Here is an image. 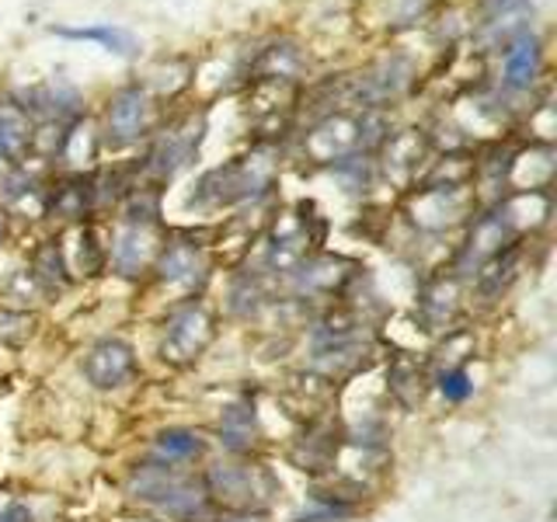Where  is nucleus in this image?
Wrapping results in <instances>:
<instances>
[{
	"mask_svg": "<svg viewBox=\"0 0 557 522\" xmlns=\"http://www.w3.org/2000/svg\"><path fill=\"white\" fill-rule=\"evenodd\" d=\"M133 498L168 519H202L209 509V492L168 463H147L133 474Z\"/></svg>",
	"mask_w": 557,
	"mask_h": 522,
	"instance_id": "nucleus-1",
	"label": "nucleus"
},
{
	"mask_svg": "<svg viewBox=\"0 0 557 522\" xmlns=\"http://www.w3.org/2000/svg\"><path fill=\"white\" fill-rule=\"evenodd\" d=\"M209 495H220L237 509H251V505H261L272 492H275V481L265 467L258 463H220L213 467L209 474Z\"/></svg>",
	"mask_w": 557,
	"mask_h": 522,
	"instance_id": "nucleus-2",
	"label": "nucleus"
},
{
	"mask_svg": "<svg viewBox=\"0 0 557 522\" xmlns=\"http://www.w3.org/2000/svg\"><path fill=\"white\" fill-rule=\"evenodd\" d=\"M209 341H213V318H209L206 307L191 303V307H182V310L171 313L161 352L168 362L185 365L191 359H199Z\"/></svg>",
	"mask_w": 557,
	"mask_h": 522,
	"instance_id": "nucleus-3",
	"label": "nucleus"
},
{
	"mask_svg": "<svg viewBox=\"0 0 557 522\" xmlns=\"http://www.w3.org/2000/svg\"><path fill=\"white\" fill-rule=\"evenodd\" d=\"M136 373V352L129 341L104 338L98 341L84 359V376L95 383L98 390H115Z\"/></svg>",
	"mask_w": 557,
	"mask_h": 522,
	"instance_id": "nucleus-4",
	"label": "nucleus"
},
{
	"mask_svg": "<svg viewBox=\"0 0 557 522\" xmlns=\"http://www.w3.org/2000/svg\"><path fill=\"white\" fill-rule=\"evenodd\" d=\"M109 144L112 147H129L136 144L147 129V98L139 87H126L119 91L109 104Z\"/></svg>",
	"mask_w": 557,
	"mask_h": 522,
	"instance_id": "nucleus-5",
	"label": "nucleus"
},
{
	"mask_svg": "<svg viewBox=\"0 0 557 522\" xmlns=\"http://www.w3.org/2000/svg\"><path fill=\"white\" fill-rule=\"evenodd\" d=\"M52 35H60V39H77V42H98L115 57H136L139 52V42L136 35L119 28V25H87V28H66V25H52L49 28Z\"/></svg>",
	"mask_w": 557,
	"mask_h": 522,
	"instance_id": "nucleus-6",
	"label": "nucleus"
},
{
	"mask_svg": "<svg viewBox=\"0 0 557 522\" xmlns=\"http://www.w3.org/2000/svg\"><path fill=\"white\" fill-rule=\"evenodd\" d=\"M536 70H540V42L530 32H522L519 39L509 46V52H505V84L522 91V87L533 84Z\"/></svg>",
	"mask_w": 557,
	"mask_h": 522,
	"instance_id": "nucleus-7",
	"label": "nucleus"
},
{
	"mask_svg": "<svg viewBox=\"0 0 557 522\" xmlns=\"http://www.w3.org/2000/svg\"><path fill=\"white\" fill-rule=\"evenodd\" d=\"M202 457V439L196 432H188V428H168L157 435V460L174 467V463H188V460H196Z\"/></svg>",
	"mask_w": 557,
	"mask_h": 522,
	"instance_id": "nucleus-8",
	"label": "nucleus"
},
{
	"mask_svg": "<svg viewBox=\"0 0 557 522\" xmlns=\"http://www.w3.org/2000/svg\"><path fill=\"white\" fill-rule=\"evenodd\" d=\"M28 126H25V119L11 112V109H0V161H8V164H17L25 157L28 150Z\"/></svg>",
	"mask_w": 557,
	"mask_h": 522,
	"instance_id": "nucleus-9",
	"label": "nucleus"
},
{
	"mask_svg": "<svg viewBox=\"0 0 557 522\" xmlns=\"http://www.w3.org/2000/svg\"><path fill=\"white\" fill-rule=\"evenodd\" d=\"M199 254L196 248H188V244H171L161 258V278L164 283H196V272H199Z\"/></svg>",
	"mask_w": 557,
	"mask_h": 522,
	"instance_id": "nucleus-10",
	"label": "nucleus"
},
{
	"mask_svg": "<svg viewBox=\"0 0 557 522\" xmlns=\"http://www.w3.org/2000/svg\"><path fill=\"white\" fill-rule=\"evenodd\" d=\"M35 275H39L46 286L66 283L63 265H60V248H57V240H49L46 248H42L39 254H35Z\"/></svg>",
	"mask_w": 557,
	"mask_h": 522,
	"instance_id": "nucleus-11",
	"label": "nucleus"
},
{
	"mask_svg": "<svg viewBox=\"0 0 557 522\" xmlns=\"http://www.w3.org/2000/svg\"><path fill=\"white\" fill-rule=\"evenodd\" d=\"M440 390L446 400H453V405H460V400L470 397V390H474V383H470L467 370H449L440 376Z\"/></svg>",
	"mask_w": 557,
	"mask_h": 522,
	"instance_id": "nucleus-12",
	"label": "nucleus"
},
{
	"mask_svg": "<svg viewBox=\"0 0 557 522\" xmlns=\"http://www.w3.org/2000/svg\"><path fill=\"white\" fill-rule=\"evenodd\" d=\"M32 321L25 318V313H8V310H0V338L17 345V341H25L28 338V327Z\"/></svg>",
	"mask_w": 557,
	"mask_h": 522,
	"instance_id": "nucleus-13",
	"label": "nucleus"
},
{
	"mask_svg": "<svg viewBox=\"0 0 557 522\" xmlns=\"http://www.w3.org/2000/svg\"><path fill=\"white\" fill-rule=\"evenodd\" d=\"M0 522H32L28 505H22V501H11L8 509L0 512Z\"/></svg>",
	"mask_w": 557,
	"mask_h": 522,
	"instance_id": "nucleus-14",
	"label": "nucleus"
},
{
	"mask_svg": "<svg viewBox=\"0 0 557 522\" xmlns=\"http://www.w3.org/2000/svg\"><path fill=\"white\" fill-rule=\"evenodd\" d=\"M223 522H261V519L248 512V515H237V519H223Z\"/></svg>",
	"mask_w": 557,
	"mask_h": 522,
	"instance_id": "nucleus-15",
	"label": "nucleus"
},
{
	"mask_svg": "<svg viewBox=\"0 0 557 522\" xmlns=\"http://www.w3.org/2000/svg\"><path fill=\"white\" fill-rule=\"evenodd\" d=\"M0 237H4V220H0Z\"/></svg>",
	"mask_w": 557,
	"mask_h": 522,
	"instance_id": "nucleus-16",
	"label": "nucleus"
}]
</instances>
